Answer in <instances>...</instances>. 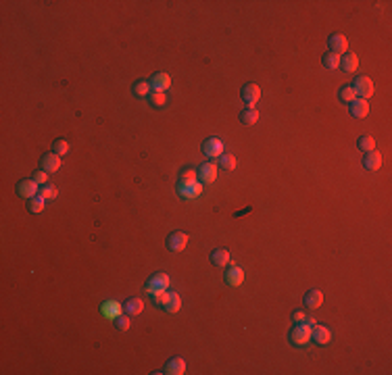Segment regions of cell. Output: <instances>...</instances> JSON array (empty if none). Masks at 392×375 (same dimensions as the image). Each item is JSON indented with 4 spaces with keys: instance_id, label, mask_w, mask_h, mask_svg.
<instances>
[{
    "instance_id": "cell-13",
    "label": "cell",
    "mask_w": 392,
    "mask_h": 375,
    "mask_svg": "<svg viewBox=\"0 0 392 375\" xmlns=\"http://www.w3.org/2000/svg\"><path fill=\"white\" fill-rule=\"evenodd\" d=\"M349 111L354 119H365L369 115V102L363 100V98H354L349 105Z\"/></svg>"
},
{
    "instance_id": "cell-38",
    "label": "cell",
    "mask_w": 392,
    "mask_h": 375,
    "mask_svg": "<svg viewBox=\"0 0 392 375\" xmlns=\"http://www.w3.org/2000/svg\"><path fill=\"white\" fill-rule=\"evenodd\" d=\"M303 323H305V325H309V327H313V325H315L317 321H315L313 317H305V321H303Z\"/></svg>"
},
{
    "instance_id": "cell-6",
    "label": "cell",
    "mask_w": 392,
    "mask_h": 375,
    "mask_svg": "<svg viewBox=\"0 0 392 375\" xmlns=\"http://www.w3.org/2000/svg\"><path fill=\"white\" fill-rule=\"evenodd\" d=\"M217 169H219V165H215L213 161H209V163H202L198 169H196V173H198V182L204 186V184H213L217 180Z\"/></svg>"
},
{
    "instance_id": "cell-25",
    "label": "cell",
    "mask_w": 392,
    "mask_h": 375,
    "mask_svg": "<svg viewBox=\"0 0 392 375\" xmlns=\"http://www.w3.org/2000/svg\"><path fill=\"white\" fill-rule=\"evenodd\" d=\"M167 313H177L182 308V298H180V294H175V292H169V300H167V304L163 306Z\"/></svg>"
},
{
    "instance_id": "cell-2",
    "label": "cell",
    "mask_w": 392,
    "mask_h": 375,
    "mask_svg": "<svg viewBox=\"0 0 392 375\" xmlns=\"http://www.w3.org/2000/svg\"><path fill=\"white\" fill-rule=\"evenodd\" d=\"M354 94H357V98H363L367 100L369 96H373V92H376V88H373V81L367 77V75H359V77H354V81L351 83Z\"/></svg>"
},
{
    "instance_id": "cell-34",
    "label": "cell",
    "mask_w": 392,
    "mask_h": 375,
    "mask_svg": "<svg viewBox=\"0 0 392 375\" xmlns=\"http://www.w3.org/2000/svg\"><path fill=\"white\" fill-rule=\"evenodd\" d=\"M54 152L57 154H67L69 152V144H67V140H57V142H54Z\"/></svg>"
},
{
    "instance_id": "cell-35",
    "label": "cell",
    "mask_w": 392,
    "mask_h": 375,
    "mask_svg": "<svg viewBox=\"0 0 392 375\" xmlns=\"http://www.w3.org/2000/svg\"><path fill=\"white\" fill-rule=\"evenodd\" d=\"M115 325L119 327L121 332H125V330H129V327H132V321H129V317H121V315H119V317L115 319Z\"/></svg>"
},
{
    "instance_id": "cell-19",
    "label": "cell",
    "mask_w": 392,
    "mask_h": 375,
    "mask_svg": "<svg viewBox=\"0 0 392 375\" xmlns=\"http://www.w3.org/2000/svg\"><path fill=\"white\" fill-rule=\"evenodd\" d=\"M226 281H228L230 286H240L242 281H244V271H242L238 265H232L226 271Z\"/></svg>"
},
{
    "instance_id": "cell-15",
    "label": "cell",
    "mask_w": 392,
    "mask_h": 375,
    "mask_svg": "<svg viewBox=\"0 0 392 375\" xmlns=\"http://www.w3.org/2000/svg\"><path fill=\"white\" fill-rule=\"evenodd\" d=\"M148 81L153 86V92H167L171 88V77L167 73H155Z\"/></svg>"
},
{
    "instance_id": "cell-28",
    "label": "cell",
    "mask_w": 392,
    "mask_h": 375,
    "mask_svg": "<svg viewBox=\"0 0 392 375\" xmlns=\"http://www.w3.org/2000/svg\"><path fill=\"white\" fill-rule=\"evenodd\" d=\"M338 98L344 102V105H351V102L357 98V94H354V90H353V86L349 83V86H342L340 90H338Z\"/></svg>"
},
{
    "instance_id": "cell-8",
    "label": "cell",
    "mask_w": 392,
    "mask_h": 375,
    "mask_svg": "<svg viewBox=\"0 0 392 375\" xmlns=\"http://www.w3.org/2000/svg\"><path fill=\"white\" fill-rule=\"evenodd\" d=\"M240 96H242V100H244L246 109H253L259 102V98H261V88L257 86V83H246V86L242 88Z\"/></svg>"
},
{
    "instance_id": "cell-12",
    "label": "cell",
    "mask_w": 392,
    "mask_h": 375,
    "mask_svg": "<svg viewBox=\"0 0 392 375\" xmlns=\"http://www.w3.org/2000/svg\"><path fill=\"white\" fill-rule=\"evenodd\" d=\"M61 154H57V152H46L44 156H42V161H40V165H42V169L46 173H54V171H59L61 169Z\"/></svg>"
},
{
    "instance_id": "cell-7",
    "label": "cell",
    "mask_w": 392,
    "mask_h": 375,
    "mask_svg": "<svg viewBox=\"0 0 392 375\" xmlns=\"http://www.w3.org/2000/svg\"><path fill=\"white\" fill-rule=\"evenodd\" d=\"M186 246H188V233L186 231H171L167 236V248L171 252H182Z\"/></svg>"
},
{
    "instance_id": "cell-10",
    "label": "cell",
    "mask_w": 392,
    "mask_h": 375,
    "mask_svg": "<svg viewBox=\"0 0 392 375\" xmlns=\"http://www.w3.org/2000/svg\"><path fill=\"white\" fill-rule=\"evenodd\" d=\"M17 194L30 200L36 194H40V184H36L34 180H21L19 184H17Z\"/></svg>"
},
{
    "instance_id": "cell-37",
    "label": "cell",
    "mask_w": 392,
    "mask_h": 375,
    "mask_svg": "<svg viewBox=\"0 0 392 375\" xmlns=\"http://www.w3.org/2000/svg\"><path fill=\"white\" fill-rule=\"evenodd\" d=\"M292 319L301 323V321H305V313H303V311H294V313H292Z\"/></svg>"
},
{
    "instance_id": "cell-17",
    "label": "cell",
    "mask_w": 392,
    "mask_h": 375,
    "mask_svg": "<svg viewBox=\"0 0 392 375\" xmlns=\"http://www.w3.org/2000/svg\"><path fill=\"white\" fill-rule=\"evenodd\" d=\"M321 304H323V292H321V290L313 288V290H309V292L305 294V306L307 308H319Z\"/></svg>"
},
{
    "instance_id": "cell-14",
    "label": "cell",
    "mask_w": 392,
    "mask_h": 375,
    "mask_svg": "<svg viewBox=\"0 0 392 375\" xmlns=\"http://www.w3.org/2000/svg\"><path fill=\"white\" fill-rule=\"evenodd\" d=\"M165 375H184L186 373V361L182 356H173V359L167 361V365L163 367Z\"/></svg>"
},
{
    "instance_id": "cell-18",
    "label": "cell",
    "mask_w": 392,
    "mask_h": 375,
    "mask_svg": "<svg viewBox=\"0 0 392 375\" xmlns=\"http://www.w3.org/2000/svg\"><path fill=\"white\" fill-rule=\"evenodd\" d=\"M363 167H365L367 171H378V169L382 167V154L376 152V150L367 152L365 156H363Z\"/></svg>"
},
{
    "instance_id": "cell-31",
    "label": "cell",
    "mask_w": 392,
    "mask_h": 375,
    "mask_svg": "<svg viewBox=\"0 0 392 375\" xmlns=\"http://www.w3.org/2000/svg\"><path fill=\"white\" fill-rule=\"evenodd\" d=\"M219 167L226 171H234L236 169V156L234 154H221L219 156Z\"/></svg>"
},
{
    "instance_id": "cell-4",
    "label": "cell",
    "mask_w": 392,
    "mask_h": 375,
    "mask_svg": "<svg viewBox=\"0 0 392 375\" xmlns=\"http://www.w3.org/2000/svg\"><path fill=\"white\" fill-rule=\"evenodd\" d=\"M202 154L209 156V158H219L221 154H226V144H223V140H219L217 136L204 140V144H202Z\"/></svg>"
},
{
    "instance_id": "cell-20",
    "label": "cell",
    "mask_w": 392,
    "mask_h": 375,
    "mask_svg": "<svg viewBox=\"0 0 392 375\" xmlns=\"http://www.w3.org/2000/svg\"><path fill=\"white\" fill-rule=\"evenodd\" d=\"M123 311H125L127 315H140V313L144 311V300H142V298H138V296L129 298L127 302L123 304Z\"/></svg>"
},
{
    "instance_id": "cell-11",
    "label": "cell",
    "mask_w": 392,
    "mask_h": 375,
    "mask_svg": "<svg viewBox=\"0 0 392 375\" xmlns=\"http://www.w3.org/2000/svg\"><path fill=\"white\" fill-rule=\"evenodd\" d=\"M311 340L315 342V344H319V346H325V344H330V340H332V332H330V327H325V325H313L311 327Z\"/></svg>"
},
{
    "instance_id": "cell-5",
    "label": "cell",
    "mask_w": 392,
    "mask_h": 375,
    "mask_svg": "<svg viewBox=\"0 0 392 375\" xmlns=\"http://www.w3.org/2000/svg\"><path fill=\"white\" fill-rule=\"evenodd\" d=\"M290 342L294 346H305L311 342V327L305 323H296L290 332Z\"/></svg>"
},
{
    "instance_id": "cell-27",
    "label": "cell",
    "mask_w": 392,
    "mask_h": 375,
    "mask_svg": "<svg viewBox=\"0 0 392 375\" xmlns=\"http://www.w3.org/2000/svg\"><path fill=\"white\" fill-rule=\"evenodd\" d=\"M357 148L359 150H363V152H371V150H376V140H373L371 136H361L359 140H357Z\"/></svg>"
},
{
    "instance_id": "cell-21",
    "label": "cell",
    "mask_w": 392,
    "mask_h": 375,
    "mask_svg": "<svg viewBox=\"0 0 392 375\" xmlns=\"http://www.w3.org/2000/svg\"><path fill=\"white\" fill-rule=\"evenodd\" d=\"M211 262H213L215 267H226L228 262H230V250H226V248L213 250V252H211Z\"/></svg>"
},
{
    "instance_id": "cell-32",
    "label": "cell",
    "mask_w": 392,
    "mask_h": 375,
    "mask_svg": "<svg viewBox=\"0 0 392 375\" xmlns=\"http://www.w3.org/2000/svg\"><path fill=\"white\" fill-rule=\"evenodd\" d=\"M57 188H54L52 184H44V186H40V196L42 198H46V200H54L57 198Z\"/></svg>"
},
{
    "instance_id": "cell-16",
    "label": "cell",
    "mask_w": 392,
    "mask_h": 375,
    "mask_svg": "<svg viewBox=\"0 0 392 375\" xmlns=\"http://www.w3.org/2000/svg\"><path fill=\"white\" fill-rule=\"evenodd\" d=\"M357 67H359V56L354 54V52L347 50V52L340 56V69H342V71L353 73V71H357Z\"/></svg>"
},
{
    "instance_id": "cell-36",
    "label": "cell",
    "mask_w": 392,
    "mask_h": 375,
    "mask_svg": "<svg viewBox=\"0 0 392 375\" xmlns=\"http://www.w3.org/2000/svg\"><path fill=\"white\" fill-rule=\"evenodd\" d=\"M32 180H34L36 184L44 186V184H48V173H46L44 169H40V171H36V173H34V177H32Z\"/></svg>"
},
{
    "instance_id": "cell-9",
    "label": "cell",
    "mask_w": 392,
    "mask_h": 375,
    "mask_svg": "<svg viewBox=\"0 0 392 375\" xmlns=\"http://www.w3.org/2000/svg\"><path fill=\"white\" fill-rule=\"evenodd\" d=\"M328 46H330V52L342 56L344 52L349 50V38L344 34H332L328 38Z\"/></svg>"
},
{
    "instance_id": "cell-33",
    "label": "cell",
    "mask_w": 392,
    "mask_h": 375,
    "mask_svg": "<svg viewBox=\"0 0 392 375\" xmlns=\"http://www.w3.org/2000/svg\"><path fill=\"white\" fill-rule=\"evenodd\" d=\"M167 300H169V292H167V290L153 294V302H155L157 306H165V304H167Z\"/></svg>"
},
{
    "instance_id": "cell-1",
    "label": "cell",
    "mask_w": 392,
    "mask_h": 375,
    "mask_svg": "<svg viewBox=\"0 0 392 375\" xmlns=\"http://www.w3.org/2000/svg\"><path fill=\"white\" fill-rule=\"evenodd\" d=\"M177 194L186 200H194L202 194V184L198 182V173L192 167H184L177 177Z\"/></svg>"
},
{
    "instance_id": "cell-22",
    "label": "cell",
    "mask_w": 392,
    "mask_h": 375,
    "mask_svg": "<svg viewBox=\"0 0 392 375\" xmlns=\"http://www.w3.org/2000/svg\"><path fill=\"white\" fill-rule=\"evenodd\" d=\"M257 121H259V111L257 109H244V111H242L240 112V123L242 125H255L257 123Z\"/></svg>"
},
{
    "instance_id": "cell-29",
    "label": "cell",
    "mask_w": 392,
    "mask_h": 375,
    "mask_svg": "<svg viewBox=\"0 0 392 375\" xmlns=\"http://www.w3.org/2000/svg\"><path fill=\"white\" fill-rule=\"evenodd\" d=\"M46 206V198H42V196H34V198L27 200V209H30V213H42Z\"/></svg>"
},
{
    "instance_id": "cell-3",
    "label": "cell",
    "mask_w": 392,
    "mask_h": 375,
    "mask_svg": "<svg viewBox=\"0 0 392 375\" xmlns=\"http://www.w3.org/2000/svg\"><path fill=\"white\" fill-rule=\"evenodd\" d=\"M171 284V279L167 273H163V271H158V273L151 275L146 281V292L148 294H157V292H163V290H167Z\"/></svg>"
},
{
    "instance_id": "cell-30",
    "label": "cell",
    "mask_w": 392,
    "mask_h": 375,
    "mask_svg": "<svg viewBox=\"0 0 392 375\" xmlns=\"http://www.w3.org/2000/svg\"><path fill=\"white\" fill-rule=\"evenodd\" d=\"M148 100H151V105L155 109H163L167 105V94L165 92H153L151 96H148Z\"/></svg>"
},
{
    "instance_id": "cell-23",
    "label": "cell",
    "mask_w": 392,
    "mask_h": 375,
    "mask_svg": "<svg viewBox=\"0 0 392 375\" xmlns=\"http://www.w3.org/2000/svg\"><path fill=\"white\" fill-rule=\"evenodd\" d=\"M134 94H136L138 98H146V96H151V94H153V86H151V81H146V79L136 81V83H134Z\"/></svg>"
},
{
    "instance_id": "cell-26",
    "label": "cell",
    "mask_w": 392,
    "mask_h": 375,
    "mask_svg": "<svg viewBox=\"0 0 392 375\" xmlns=\"http://www.w3.org/2000/svg\"><path fill=\"white\" fill-rule=\"evenodd\" d=\"M321 63H323V67H325V69H330V71H334V69H340V56H338V54H334V52L323 54Z\"/></svg>"
},
{
    "instance_id": "cell-24",
    "label": "cell",
    "mask_w": 392,
    "mask_h": 375,
    "mask_svg": "<svg viewBox=\"0 0 392 375\" xmlns=\"http://www.w3.org/2000/svg\"><path fill=\"white\" fill-rule=\"evenodd\" d=\"M121 313V306L119 302H115V300H107L105 304H102V315H105L107 319H117Z\"/></svg>"
}]
</instances>
